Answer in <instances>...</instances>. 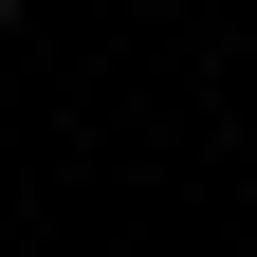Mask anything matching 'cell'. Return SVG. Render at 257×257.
<instances>
[{"mask_svg": "<svg viewBox=\"0 0 257 257\" xmlns=\"http://www.w3.org/2000/svg\"><path fill=\"white\" fill-rule=\"evenodd\" d=\"M0 19H19V0H0Z\"/></svg>", "mask_w": 257, "mask_h": 257, "instance_id": "1", "label": "cell"}]
</instances>
